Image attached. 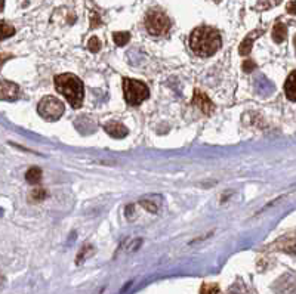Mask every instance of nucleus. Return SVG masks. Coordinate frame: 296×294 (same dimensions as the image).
Listing matches in <instances>:
<instances>
[{
    "label": "nucleus",
    "instance_id": "obj_4",
    "mask_svg": "<svg viewBox=\"0 0 296 294\" xmlns=\"http://www.w3.org/2000/svg\"><path fill=\"white\" fill-rule=\"evenodd\" d=\"M37 112L46 122H56L64 114V104L55 96H45L37 105Z\"/></svg>",
    "mask_w": 296,
    "mask_h": 294
},
{
    "label": "nucleus",
    "instance_id": "obj_23",
    "mask_svg": "<svg viewBox=\"0 0 296 294\" xmlns=\"http://www.w3.org/2000/svg\"><path fill=\"white\" fill-rule=\"evenodd\" d=\"M5 9V0H0V12Z\"/></svg>",
    "mask_w": 296,
    "mask_h": 294
},
{
    "label": "nucleus",
    "instance_id": "obj_12",
    "mask_svg": "<svg viewBox=\"0 0 296 294\" xmlns=\"http://www.w3.org/2000/svg\"><path fill=\"white\" fill-rule=\"evenodd\" d=\"M287 37V27L281 22H277L273 28V39L276 43H283Z\"/></svg>",
    "mask_w": 296,
    "mask_h": 294
},
{
    "label": "nucleus",
    "instance_id": "obj_18",
    "mask_svg": "<svg viewBox=\"0 0 296 294\" xmlns=\"http://www.w3.org/2000/svg\"><path fill=\"white\" fill-rule=\"evenodd\" d=\"M87 47H89V50L94 52V53L98 52L101 49V40L98 37H91V39H89V42H87Z\"/></svg>",
    "mask_w": 296,
    "mask_h": 294
},
{
    "label": "nucleus",
    "instance_id": "obj_5",
    "mask_svg": "<svg viewBox=\"0 0 296 294\" xmlns=\"http://www.w3.org/2000/svg\"><path fill=\"white\" fill-rule=\"evenodd\" d=\"M145 28L151 36H163L169 31L170 21L162 11H150L145 16Z\"/></svg>",
    "mask_w": 296,
    "mask_h": 294
},
{
    "label": "nucleus",
    "instance_id": "obj_8",
    "mask_svg": "<svg viewBox=\"0 0 296 294\" xmlns=\"http://www.w3.org/2000/svg\"><path fill=\"white\" fill-rule=\"evenodd\" d=\"M104 130L111 136V138H114V139H122V138H125L128 133H129V130H128V127L126 126H123L122 123H107L105 126H104Z\"/></svg>",
    "mask_w": 296,
    "mask_h": 294
},
{
    "label": "nucleus",
    "instance_id": "obj_9",
    "mask_svg": "<svg viewBox=\"0 0 296 294\" xmlns=\"http://www.w3.org/2000/svg\"><path fill=\"white\" fill-rule=\"evenodd\" d=\"M284 92L287 99H290L292 102H296V70L289 74L284 83Z\"/></svg>",
    "mask_w": 296,
    "mask_h": 294
},
{
    "label": "nucleus",
    "instance_id": "obj_7",
    "mask_svg": "<svg viewBox=\"0 0 296 294\" xmlns=\"http://www.w3.org/2000/svg\"><path fill=\"white\" fill-rule=\"evenodd\" d=\"M19 96L18 84L0 78V99L2 101H15Z\"/></svg>",
    "mask_w": 296,
    "mask_h": 294
},
{
    "label": "nucleus",
    "instance_id": "obj_19",
    "mask_svg": "<svg viewBox=\"0 0 296 294\" xmlns=\"http://www.w3.org/2000/svg\"><path fill=\"white\" fill-rule=\"evenodd\" d=\"M141 204L144 205V207H145L148 212H151V213H156V212H157V205H156V204H153L151 201H145V200H142V201H141Z\"/></svg>",
    "mask_w": 296,
    "mask_h": 294
},
{
    "label": "nucleus",
    "instance_id": "obj_25",
    "mask_svg": "<svg viewBox=\"0 0 296 294\" xmlns=\"http://www.w3.org/2000/svg\"><path fill=\"white\" fill-rule=\"evenodd\" d=\"M0 278H2V277H0Z\"/></svg>",
    "mask_w": 296,
    "mask_h": 294
},
{
    "label": "nucleus",
    "instance_id": "obj_21",
    "mask_svg": "<svg viewBox=\"0 0 296 294\" xmlns=\"http://www.w3.org/2000/svg\"><path fill=\"white\" fill-rule=\"evenodd\" d=\"M286 9H287V12L290 15H296V0H292V2H289Z\"/></svg>",
    "mask_w": 296,
    "mask_h": 294
},
{
    "label": "nucleus",
    "instance_id": "obj_13",
    "mask_svg": "<svg viewBox=\"0 0 296 294\" xmlns=\"http://www.w3.org/2000/svg\"><path fill=\"white\" fill-rule=\"evenodd\" d=\"M25 179L28 184L32 185H39L42 181V170L39 167H32L28 169V171L25 173Z\"/></svg>",
    "mask_w": 296,
    "mask_h": 294
},
{
    "label": "nucleus",
    "instance_id": "obj_3",
    "mask_svg": "<svg viewBox=\"0 0 296 294\" xmlns=\"http://www.w3.org/2000/svg\"><path fill=\"white\" fill-rule=\"evenodd\" d=\"M123 93H125L126 102L132 107L142 104L148 96H150V91H148L147 84L139 80H132V78L123 80Z\"/></svg>",
    "mask_w": 296,
    "mask_h": 294
},
{
    "label": "nucleus",
    "instance_id": "obj_17",
    "mask_svg": "<svg viewBox=\"0 0 296 294\" xmlns=\"http://www.w3.org/2000/svg\"><path fill=\"white\" fill-rule=\"evenodd\" d=\"M30 197H32L33 201H43V200L48 197V192H46V189H43V188H36V189L32 191Z\"/></svg>",
    "mask_w": 296,
    "mask_h": 294
},
{
    "label": "nucleus",
    "instance_id": "obj_2",
    "mask_svg": "<svg viewBox=\"0 0 296 294\" xmlns=\"http://www.w3.org/2000/svg\"><path fill=\"white\" fill-rule=\"evenodd\" d=\"M55 87L56 91L61 93L73 108H80L83 104V96H84V89L82 80L70 73L59 74L55 77Z\"/></svg>",
    "mask_w": 296,
    "mask_h": 294
},
{
    "label": "nucleus",
    "instance_id": "obj_11",
    "mask_svg": "<svg viewBox=\"0 0 296 294\" xmlns=\"http://www.w3.org/2000/svg\"><path fill=\"white\" fill-rule=\"evenodd\" d=\"M259 34H261V31H253V33H250V34L240 43V47H239L240 55H249V53H250L252 46H253V42H255V39H256Z\"/></svg>",
    "mask_w": 296,
    "mask_h": 294
},
{
    "label": "nucleus",
    "instance_id": "obj_1",
    "mask_svg": "<svg viewBox=\"0 0 296 294\" xmlns=\"http://www.w3.org/2000/svg\"><path fill=\"white\" fill-rule=\"evenodd\" d=\"M221 46V34L212 27H197L190 36V47L198 56H212Z\"/></svg>",
    "mask_w": 296,
    "mask_h": 294
},
{
    "label": "nucleus",
    "instance_id": "obj_10",
    "mask_svg": "<svg viewBox=\"0 0 296 294\" xmlns=\"http://www.w3.org/2000/svg\"><path fill=\"white\" fill-rule=\"evenodd\" d=\"M277 247L280 250H283V251L296 254V235H293V237H286V238L280 240L277 243Z\"/></svg>",
    "mask_w": 296,
    "mask_h": 294
},
{
    "label": "nucleus",
    "instance_id": "obj_16",
    "mask_svg": "<svg viewBox=\"0 0 296 294\" xmlns=\"http://www.w3.org/2000/svg\"><path fill=\"white\" fill-rule=\"evenodd\" d=\"M200 294H222V293H221V288H219L216 284L206 282V284L201 285V288H200Z\"/></svg>",
    "mask_w": 296,
    "mask_h": 294
},
{
    "label": "nucleus",
    "instance_id": "obj_15",
    "mask_svg": "<svg viewBox=\"0 0 296 294\" xmlns=\"http://www.w3.org/2000/svg\"><path fill=\"white\" fill-rule=\"evenodd\" d=\"M113 39L117 46H125L131 40V34L128 31H117L113 34Z\"/></svg>",
    "mask_w": 296,
    "mask_h": 294
},
{
    "label": "nucleus",
    "instance_id": "obj_22",
    "mask_svg": "<svg viewBox=\"0 0 296 294\" xmlns=\"http://www.w3.org/2000/svg\"><path fill=\"white\" fill-rule=\"evenodd\" d=\"M11 58V55H8V53H0V65H2L6 60H9Z\"/></svg>",
    "mask_w": 296,
    "mask_h": 294
},
{
    "label": "nucleus",
    "instance_id": "obj_14",
    "mask_svg": "<svg viewBox=\"0 0 296 294\" xmlns=\"http://www.w3.org/2000/svg\"><path fill=\"white\" fill-rule=\"evenodd\" d=\"M15 34V28L3 21H0V40H5Z\"/></svg>",
    "mask_w": 296,
    "mask_h": 294
},
{
    "label": "nucleus",
    "instance_id": "obj_24",
    "mask_svg": "<svg viewBox=\"0 0 296 294\" xmlns=\"http://www.w3.org/2000/svg\"><path fill=\"white\" fill-rule=\"evenodd\" d=\"M293 43H295V46H296V36H295V39H293Z\"/></svg>",
    "mask_w": 296,
    "mask_h": 294
},
{
    "label": "nucleus",
    "instance_id": "obj_6",
    "mask_svg": "<svg viewBox=\"0 0 296 294\" xmlns=\"http://www.w3.org/2000/svg\"><path fill=\"white\" fill-rule=\"evenodd\" d=\"M193 104H194L203 114H206V115H211V114H214V111H215V105H214V102L209 99V96H207L206 93H203L201 91H198V89L194 92Z\"/></svg>",
    "mask_w": 296,
    "mask_h": 294
},
{
    "label": "nucleus",
    "instance_id": "obj_20",
    "mask_svg": "<svg viewBox=\"0 0 296 294\" xmlns=\"http://www.w3.org/2000/svg\"><path fill=\"white\" fill-rule=\"evenodd\" d=\"M255 68H256V64H255L253 61L247 60V61L243 62V71H245V73H252Z\"/></svg>",
    "mask_w": 296,
    "mask_h": 294
}]
</instances>
